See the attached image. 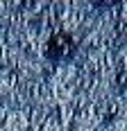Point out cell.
Masks as SVG:
<instances>
[{"label":"cell","mask_w":127,"mask_h":131,"mask_svg":"<svg viewBox=\"0 0 127 131\" xmlns=\"http://www.w3.org/2000/svg\"><path fill=\"white\" fill-rule=\"evenodd\" d=\"M75 39L68 32H55L46 43V57L50 61H70L75 57Z\"/></svg>","instance_id":"obj_1"},{"label":"cell","mask_w":127,"mask_h":131,"mask_svg":"<svg viewBox=\"0 0 127 131\" xmlns=\"http://www.w3.org/2000/svg\"><path fill=\"white\" fill-rule=\"evenodd\" d=\"M118 84H120L123 88H127V72H123V75L118 77Z\"/></svg>","instance_id":"obj_2"}]
</instances>
